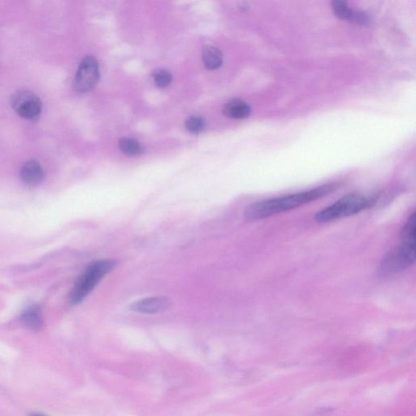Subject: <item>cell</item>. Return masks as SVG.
<instances>
[{"mask_svg":"<svg viewBox=\"0 0 416 416\" xmlns=\"http://www.w3.org/2000/svg\"><path fill=\"white\" fill-rule=\"evenodd\" d=\"M339 187L338 183H328L306 191L292 193L279 198L264 199L249 205L245 210V218L249 221H257L271 218L277 214L303 206L308 203L330 195Z\"/></svg>","mask_w":416,"mask_h":416,"instance_id":"1","label":"cell"},{"mask_svg":"<svg viewBox=\"0 0 416 416\" xmlns=\"http://www.w3.org/2000/svg\"><path fill=\"white\" fill-rule=\"evenodd\" d=\"M376 197L351 193L342 198L315 214L314 219L318 223H328L343 218H349L368 210L376 203Z\"/></svg>","mask_w":416,"mask_h":416,"instance_id":"2","label":"cell"},{"mask_svg":"<svg viewBox=\"0 0 416 416\" xmlns=\"http://www.w3.org/2000/svg\"><path fill=\"white\" fill-rule=\"evenodd\" d=\"M115 266V262L111 259L99 260L88 266L72 289L69 303L72 305H77L84 300L96 287L99 282L112 271Z\"/></svg>","mask_w":416,"mask_h":416,"instance_id":"3","label":"cell"},{"mask_svg":"<svg viewBox=\"0 0 416 416\" xmlns=\"http://www.w3.org/2000/svg\"><path fill=\"white\" fill-rule=\"evenodd\" d=\"M415 260L416 242H403L382 259L379 274L381 276H393L402 273L413 265Z\"/></svg>","mask_w":416,"mask_h":416,"instance_id":"4","label":"cell"},{"mask_svg":"<svg viewBox=\"0 0 416 416\" xmlns=\"http://www.w3.org/2000/svg\"><path fill=\"white\" fill-rule=\"evenodd\" d=\"M11 106L22 118L35 120L42 113V102L34 92L27 90L16 91L11 97Z\"/></svg>","mask_w":416,"mask_h":416,"instance_id":"5","label":"cell"},{"mask_svg":"<svg viewBox=\"0 0 416 416\" xmlns=\"http://www.w3.org/2000/svg\"><path fill=\"white\" fill-rule=\"evenodd\" d=\"M99 79V67L96 58L86 57L82 60L77 71L74 80L75 90L87 93L96 86Z\"/></svg>","mask_w":416,"mask_h":416,"instance_id":"6","label":"cell"},{"mask_svg":"<svg viewBox=\"0 0 416 416\" xmlns=\"http://www.w3.org/2000/svg\"><path fill=\"white\" fill-rule=\"evenodd\" d=\"M172 302L166 297H150L141 299L131 305L130 310L141 314H159L171 308Z\"/></svg>","mask_w":416,"mask_h":416,"instance_id":"7","label":"cell"},{"mask_svg":"<svg viewBox=\"0 0 416 416\" xmlns=\"http://www.w3.org/2000/svg\"><path fill=\"white\" fill-rule=\"evenodd\" d=\"M22 181L28 186H37L43 181L45 173L41 164L37 160L31 159L22 166L20 172Z\"/></svg>","mask_w":416,"mask_h":416,"instance_id":"8","label":"cell"},{"mask_svg":"<svg viewBox=\"0 0 416 416\" xmlns=\"http://www.w3.org/2000/svg\"><path fill=\"white\" fill-rule=\"evenodd\" d=\"M332 9L338 18L344 21L356 22L361 25H368L369 18L367 14L363 12H356L351 8L347 2L337 0L332 3Z\"/></svg>","mask_w":416,"mask_h":416,"instance_id":"9","label":"cell"},{"mask_svg":"<svg viewBox=\"0 0 416 416\" xmlns=\"http://www.w3.org/2000/svg\"><path fill=\"white\" fill-rule=\"evenodd\" d=\"M20 321L25 328L31 331H40L43 325L40 308L35 306V305L28 308L21 315Z\"/></svg>","mask_w":416,"mask_h":416,"instance_id":"10","label":"cell"},{"mask_svg":"<svg viewBox=\"0 0 416 416\" xmlns=\"http://www.w3.org/2000/svg\"><path fill=\"white\" fill-rule=\"evenodd\" d=\"M223 113L227 118L242 120L247 118L251 115L252 108L248 103L240 101V99H234V101L225 104Z\"/></svg>","mask_w":416,"mask_h":416,"instance_id":"11","label":"cell"},{"mask_svg":"<svg viewBox=\"0 0 416 416\" xmlns=\"http://www.w3.org/2000/svg\"><path fill=\"white\" fill-rule=\"evenodd\" d=\"M203 60L205 67L210 70L218 69L223 64V55L218 48L213 46L204 47Z\"/></svg>","mask_w":416,"mask_h":416,"instance_id":"12","label":"cell"},{"mask_svg":"<svg viewBox=\"0 0 416 416\" xmlns=\"http://www.w3.org/2000/svg\"><path fill=\"white\" fill-rule=\"evenodd\" d=\"M120 151L130 157L141 154L143 147L140 142L130 137H123L119 141Z\"/></svg>","mask_w":416,"mask_h":416,"instance_id":"13","label":"cell"},{"mask_svg":"<svg viewBox=\"0 0 416 416\" xmlns=\"http://www.w3.org/2000/svg\"><path fill=\"white\" fill-rule=\"evenodd\" d=\"M416 215L413 213L405 223L400 232L403 242H415Z\"/></svg>","mask_w":416,"mask_h":416,"instance_id":"14","label":"cell"},{"mask_svg":"<svg viewBox=\"0 0 416 416\" xmlns=\"http://www.w3.org/2000/svg\"><path fill=\"white\" fill-rule=\"evenodd\" d=\"M186 127L192 134H199L204 129L205 121L201 116H191L186 121Z\"/></svg>","mask_w":416,"mask_h":416,"instance_id":"15","label":"cell"},{"mask_svg":"<svg viewBox=\"0 0 416 416\" xmlns=\"http://www.w3.org/2000/svg\"><path fill=\"white\" fill-rule=\"evenodd\" d=\"M154 84L159 88H164L170 84L172 76L168 71L158 70L153 75Z\"/></svg>","mask_w":416,"mask_h":416,"instance_id":"16","label":"cell"},{"mask_svg":"<svg viewBox=\"0 0 416 416\" xmlns=\"http://www.w3.org/2000/svg\"><path fill=\"white\" fill-rule=\"evenodd\" d=\"M30 416H47V415L45 414L40 413V412H35V413L31 414Z\"/></svg>","mask_w":416,"mask_h":416,"instance_id":"17","label":"cell"}]
</instances>
